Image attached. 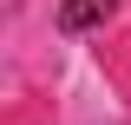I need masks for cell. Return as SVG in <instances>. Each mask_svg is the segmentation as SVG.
I'll use <instances>...</instances> for the list:
<instances>
[{"label": "cell", "instance_id": "1", "mask_svg": "<svg viewBox=\"0 0 131 125\" xmlns=\"http://www.w3.org/2000/svg\"><path fill=\"white\" fill-rule=\"evenodd\" d=\"M112 13V0H59V33H92Z\"/></svg>", "mask_w": 131, "mask_h": 125}]
</instances>
